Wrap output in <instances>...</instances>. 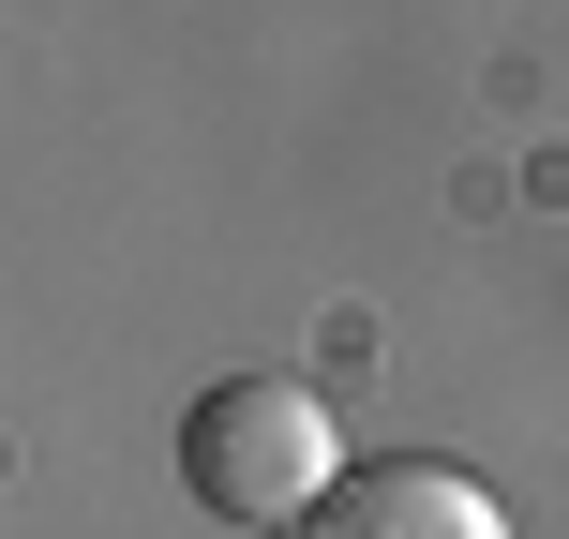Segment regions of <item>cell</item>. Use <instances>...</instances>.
I'll use <instances>...</instances> for the list:
<instances>
[{
    "instance_id": "obj_1",
    "label": "cell",
    "mask_w": 569,
    "mask_h": 539,
    "mask_svg": "<svg viewBox=\"0 0 569 539\" xmlns=\"http://www.w3.org/2000/svg\"><path fill=\"white\" fill-rule=\"evenodd\" d=\"M180 480H196L210 525H256V539H300L345 480V435L300 375H210L180 405Z\"/></svg>"
},
{
    "instance_id": "obj_2",
    "label": "cell",
    "mask_w": 569,
    "mask_h": 539,
    "mask_svg": "<svg viewBox=\"0 0 569 539\" xmlns=\"http://www.w3.org/2000/svg\"><path fill=\"white\" fill-rule=\"evenodd\" d=\"M300 539H510V510H495V480H465L450 450H375V465L330 480V510Z\"/></svg>"
}]
</instances>
